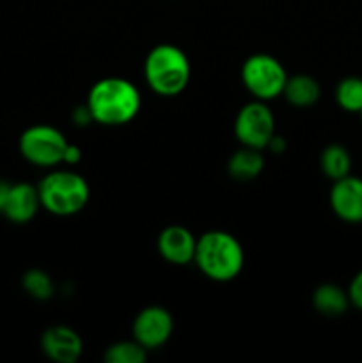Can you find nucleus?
Returning <instances> with one entry per match:
<instances>
[{
  "mask_svg": "<svg viewBox=\"0 0 362 363\" xmlns=\"http://www.w3.org/2000/svg\"><path fill=\"white\" fill-rule=\"evenodd\" d=\"M266 149H270L272 152H284V149H286V140H284L280 135H273L272 138H270L268 145H266Z\"/></svg>",
  "mask_w": 362,
  "mask_h": 363,
  "instance_id": "nucleus-23",
  "label": "nucleus"
},
{
  "mask_svg": "<svg viewBox=\"0 0 362 363\" xmlns=\"http://www.w3.org/2000/svg\"><path fill=\"white\" fill-rule=\"evenodd\" d=\"M319 167L329 179L337 181L350 174L351 156L344 145L330 144L323 149L322 156H319Z\"/></svg>",
  "mask_w": 362,
  "mask_h": 363,
  "instance_id": "nucleus-16",
  "label": "nucleus"
},
{
  "mask_svg": "<svg viewBox=\"0 0 362 363\" xmlns=\"http://www.w3.org/2000/svg\"><path fill=\"white\" fill-rule=\"evenodd\" d=\"M197 240L188 229L181 225H170L158 236V252L170 264L183 266L194 261Z\"/></svg>",
  "mask_w": 362,
  "mask_h": 363,
  "instance_id": "nucleus-11",
  "label": "nucleus"
},
{
  "mask_svg": "<svg viewBox=\"0 0 362 363\" xmlns=\"http://www.w3.org/2000/svg\"><path fill=\"white\" fill-rule=\"evenodd\" d=\"M41 208L38 186L28 183H11L6 204L2 208V215L13 223H27L35 216Z\"/></svg>",
  "mask_w": 362,
  "mask_h": 363,
  "instance_id": "nucleus-12",
  "label": "nucleus"
},
{
  "mask_svg": "<svg viewBox=\"0 0 362 363\" xmlns=\"http://www.w3.org/2000/svg\"><path fill=\"white\" fill-rule=\"evenodd\" d=\"M283 94L286 96L291 105L307 108L318 101L322 89H319L318 82L309 74H295V77H287Z\"/></svg>",
  "mask_w": 362,
  "mask_h": 363,
  "instance_id": "nucleus-15",
  "label": "nucleus"
},
{
  "mask_svg": "<svg viewBox=\"0 0 362 363\" xmlns=\"http://www.w3.org/2000/svg\"><path fill=\"white\" fill-rule=\"evenodd\" d=\"M144 77L156 94L165 98L181 94L190 80L188 57L174 45L155 46L146 57Z\"/></svg>",
  "mask_w": 362,
  "mask_h": 363,
  "instance_id": "nucleus-3",
  "label": "nucleus"
},
{
  "mask_svg": "<svg viewBox=\"0 0 362 363\" xmlns=\"http://www.w3.org/2000/svg\"><path fill=\"white\" fill-rule=\"evenodd\" d=\"M41 208L57 216H71L82 211L89 201V184L80 174L53 170L38 184Z\"/></svg>",
  "mask_w": 362,
  "mask_h": 363,
  "instance_id": "nucleus-4",
  "label": "nucleus"
},
{
  "mask_svg": "<svg viewBox=\"0 0 362 363\" xmlns=\"http://www.w3.org/2000/svg\"><path fill=\"white\" fill-rule=\"evenodd\" d=\"M194 261L208 279L229 282L240 275L245 255L240 241L233 234L209 230L197 240Z\"/></svg>",
  "mask_w": 362,
  "mask_h": 363,
  "instance_id": "nucleus-2",
  "label": "nucleus"
},
{
  "mask_svg": "<svg viewBox=\"0 0 362 363\" xmlns=\"http://www.w3.org/2000/svg\"><path fill=\"white\" fill-rule=\"evenodd\" d=\"M312 305L319 314L336 318V315L344 314L351 303L348 291H344L343 287L336 286V284H322L312 293Z\"/></svg>",
  "mask_w": 362,
  "mask_h": 363,
  "instance_id": "nucleus-14",
  "label": "nucleus"
},
{
  "mask_svg": "<svg viewBox=\"0 0 362 363\" xmlns=\"http://www.w3.org/2000/svg\"><path fill=\"white\" fill-rule=\"evenodd\" d=\"M263 165H265V160H263L261 149L243 145L240 151H236L229 158L227 172H229V176L233 177V179L247 183V181L256 179V177L261 174Z\"/></svg>",
  "mask_w": 362,
  "mask_h": 363,
  "instance_id": "nucleus-13",
  "label": "nucleus"
},
{
  "mask_svg": "<svg viewBox=\"0 0 362 363\" xmlns=\"http://www.w3.org/2000/svg\"><path fill=\"white\" fill-rule=\"evenodd\" d=\"M236 138L247 147L266 149L270 138L275 135V119L268 106L263 101L247 103L238 112L234 121Z\"/></svg>",
  "mask_w": 362,
  "mask_h": 363,
  "instance_id": "nucleus-7",
  "label": "nucleus"
},
{
  "mask_svg": "<svg viewBox=\"0 0 362 363\" xmlns=\"http://www.w3.org/2000/svg\"><path fill=\"white\" fill-rule=\"evenodd\" d=\"M141 103V94L131 82L124 78H103L92 85L85 105L96 123L121 126L135 119Z\"/></svg>",
  "mask_w": 362,
  "mask_h": 363,
  "instance_id": "nucleus-1",
  "label": "nucleus"
},
{
  "mask_svg": "<svg viewBox=\"0 0 362 363\" xmlns=\"http://www.w3.org/2000/svg\"><path fill=\"white\" fill-rule=\"evenodd\" d=\"M20 152L27 162L38 167H55L64 163L67 142L57 128L35 124L27 128L20 137Z\"/></svg>",
  "mask_w": 362,
  "mask_h": 363,
  "instance_id": "nucleus-6",
  "label": "nucleus"
},
{
  "mask_svg": "<svg viewBox=\"0 0 362 363\" xmlns=\"http://www.w3.org/2000/svg\"><path fill=\"white\" fill-rule=\"evenodd\" d=\"M80 158H82L80 147H77V145H73V144H67L66 152H64V163L75 165V163L80 162Z\"/></svg>",
  "mask_w": 362,
  "mask_h": 363,
  "instance_id": "nucleus-22",
  "label": "nucleus"
},
{
  "mask_svg": "<svg viewBox=\"0 0 362 363\" xmlns=\"http://www.w3.org/2000/svg\"><path fill=\"white\" fill-rule=\"evenodd\" d=\"M9 188H11V183H7V181H0V213H2L4 204H6V199H7V194H9Z\"/></svg>",
  "mask_w": 362,
  "mask_h": 363,
  "instance_id": "nucleus-24",
  "label": "nucleus"
},
{
  "mask_svg": "<svg viewBox=\"0 0 362 363\" xmlns=\"http://www.w3.org/2000/svg\"><path fill=\"white\" fill-rule=\"evenodd\" d=\"M358 116H361V121H362V110H361V112H358Z\"/></svg>",
  "mask_w": 362,
  "mask_h": 363,
  "instance_id": "nucleus-25",
  "label": "nucleus"
},
{
  "mask_svg": "<svg viewBox=\"0 0 362 363\" xmlns=\"http://www.w3.org/2000/svg\"><path fill=\"white\" fill-rule=\"evenodd\" d=\"M348 296H350V303L362 312V269L351 279Z\"/></svg>",
  "mask_w": 362,
  "mask_h": 363,
  "instance_id": "nucleus-20",
  "label": "nucleus"
},
{
  "mask_svg": "<svg viewBox=\"0 0 362 363\" xmlns=\"http://www.w3.org/2000/svg\"><path fill=\"white\" fill-rule=\"evenodd\" d=\"M241 80L256 99L268 101L283 94L287 74L275 57L256 53L248 57L241 66Z\"/></svg>",
  "mask_w": 362,
  "mask_h": 363,
  "instance_id": "nucleus-5",
  "label": "nucleus"
},
{
  "mask_svg": "<svg viewBox=\"0 0 362 363\" xmlns=\"http://www.w3.org/2000/svg\"><path fill=\"white\" fill-rule=\"evenodd\" d=\"M133 340L146 350H156L169 340L172 333V315L163 307H146L133 321Z\"/></svg>",
  "mask_w": 362,
  "mask_h": 363,
  "instance_id": "nucleus-8",
  "label": "nucleus"
},
{
  "mask_svg": "<svg viewBox=\"0 0 362 363\" xmlns=\"http://www.w3.org/2000/svg\"><path fill=\"white\" fill-rule=\"evenodd\" d=\"M148 358V350L131 340V342H116L105 351L106 363H144Z\"/></svg>",
  "mask_w": 362,
  "mask_h": 363,
  "instance_id": "nucleus-18",
  "label": "nucleus"
},
{
  "mask_svg": "<svg viewBox=\"0 0 362 363\" xmlns=\"http://www.w3.org/2000/svg\"><path fill=\"white\" fill-rule=\"evenodd\" d=\"M41 350L50 360L75 363L84 351V342L75 330L67 326H50L41 335Z\"/></svg>",
  "mask_w": 362,
  "mask_h": 363,
  "instance_id": "nucleus-10",
  "label": "nucleus"
},
{
  "mask_svg": "<svg viewBox=\"0 0 362 363\" xmlns=\"http://www.w3.org/2000/svg\"><path fill=\"white\" fill-rule=\"evenodd\" d=\"M336 101L344 112L358 113L362 110V78L346 77L337 84Z\"/></svg>",
  "mask_w": 362,
  "mask_h": 363,
  "instance_id": "nucleus-17",
  "label": "nucleus"
},
{
  "mask_svg": "<svg viewBox=\"0 0 362 363\" xmlns=\"http://www.w3.org/2000/svg\"><path fill=\"white\" fill-rule=\"evenodd\" d=\"M73 121H75V124H78V126H87V124L92 123L94 119H92V113H91V110H89V106L84 105V106H77V108H75Z\"/></svg>",
  "mask_w": 362,
  "mask_h": 363,
  "instance_id": "nucleus-21",
  "label": "nucleus"
},
{
  "mask_svg": "<svg viewBox=\"0 0 362 363\" xmlns=\"http://www.w3.org/2000/svg\"><path fill=\"white\" fill-rule=\"evenodd\" d=\"M329 201L337 218L346 223H362V177L348 174L334 181Z\"/></svg>",
  "mask_w": 362,
  "mask_h": 363,
  "instance_id": "nucleus-9",
  "label": "nucleus"
},
{
  "mask_svg": "<svg viewBox=\"0 0 362 363\" xmlns=\"http://www.w3.org/2000/svg\"><path fill=\"white\" fill-rule=\"evenodd\" d=\"M21 284H23V289L35 300H50L55 291L53 280L43 269H28L21 279Z\"/></svg>",
  "mask_w": 362,
  "mask_h": 363,
  "instance_id": "nucleus-19",
  "label": "nucleus"
}]
</instances>
